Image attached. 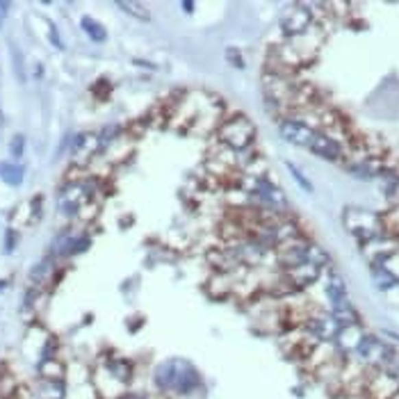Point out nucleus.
I'll return each mask as SVG.
<instances>
[{
  "label": "nucleus",
  "mask_w": 399,
  "mask_h": 399,
  "mask_svg": "<svg viewBox=\"0 0 399 399\" xmlns=\"http://www.w3.org/2000/svg\"><path fill=\"white\" fill-rule=\"evenodd\" d=\"M319 274H322V269L315 267V265H311V263H304V265H299V267H295V269L283 271L285 281L290 283V288L295 290V292L311 288V285L319 278Z\"/></svg>",
  "instance_id": "nucleus-11"
},
{
  "label": "nucleus",
  "mask_w": 399,
  "mask_h": 399,
  "mask_svg": "<svg viewBox=\"0 0 399 399\" xmlns=\"http://www.w3.org/2000/svg\"><path fill=\"white\" fill-rule=\"evenodd\" d=\"M41 379H64L66 381V363H62L58 356L55 359L44 361L41 365H37Z\"/></svg>",
  "instance_id": "nucleus-17"
},
{
  "label": "nucleus",
  "mask_w": 399,
  "mask_h": 399,
  "mask_svg": "<svg viewBox=\"0 0 399 399\" xmlns=\"http://www.w3.org/2000/svg\"><path fill=\"white\" fill-rule=\"evenodd\" d=\"M10 3L7 0H0V25H3V21L7 19V12H10Z\"/></svg>",
  "instance_id": "nucleus-29"
},
{
  "label": "nucleus",
  "mask_w": 399,
  "mask_h": 399,
  "mask_svg": "<svg viewBox=\"0 0 399 399\" xmlns=\"http://www.w3.org/2000/svg\"><path fill=\"white\" fill-rule=\"evenodd\" d=\"M226 58H228V62H233V64L235 66H244V62H242V58H240V51H235V48H228V55H226Z\"/></svg>",
  "instance_id": "nucleus-27"
},
{
  "label": "nucleus",
  "mask_w": 399,
  "mask_h": 399,
  "mask_svg": "<svg viewBox=\"0 0 399 399\" xmlns=\"http://www.w3.org/2000/svg\"><path fill=\"white\" fill-rule=\"evenodd\" d=\"M308 151H313L317 158L328 160V162H345V153H347L345 144L338 142V139L331 137V135H326V132H322V130L315 135Z\"/></svg>",
  "instance_id": "nucleus-10"
},
{
  "label": "nucleus",
  "mask_w": 399,
  "mask_h": 399,
  "mask_svg": "<svg viewBox=\"0 0 399 399\" xmlns=\"http://www.w3.org/2000/svg\"><path fill=\"white\" fill-rule=\"evenodd\" d=\"M278 132H281V137L285 142L301 146V149H311L313 139L319 130L311 128L306 121H301L297 117H283V119H278Z\"/></svg>",
  "instance_id": "nucleus-8"
},
{
  "label": "nucleus",
  "mask_w": 399,
  "mask_h": 399,
  "mask_svg": "<svg viewBox=\"0 0 399 399\" xmlns=\"http://www.w3.org/2000/svg\"><path fill=\"white\" fill-rule=\"evenodd\" d=\"M3 288H7V281H0V292H3Z\"/></svg>",
  "instance_id": "nucleus-32"
},
{
  "label": "nucleus",
  "mask_w": 399,
  "mask_h": 399,
  "mask_svg": "<svg viewBox=\"0 0 399 399\" xmlns=\"http://www.w3.org/2000/svg\"><path fill=\"white\" fill-rule=\"evenodd\" d=\"M183 10H185L187 14H192V12H194V3H183Z\"/></svg>",
  "instance_id": "nucleus-31"
},
{
  "label": "nucleus",
  "mask_w": 399,
  "mask_h": 399,
  "mask_svg": "<svg viewBox=\"0 0 399 399\" xmlns=\"http://www.w3.org/2000/svg\"><path fill=\"white\" fill-rule=\"evenodd\" d=\"M23 151H25V137L23 135H14L12 142H10L12 158H21V156H23Z\"/></svg>",
  "instance_id": "nucleus-24"
},
{
  "label": "nucleus",
  "mask_w": 399,
  "mask_h": 399,
  "mask_svg": "<svg viewBox=\"0 0 399 399\" xmlns=\"http://www.w3.org/2000/svg\"><path fill=\"white\" fill-rule=\"evenodd\" d=\"M156 388L165 395L190 399L197 395L201 388V374L199 370L183 359H171L160 363L156 370Z\"/></svg>",
  "instance_id": "nucleus-2"
},
{
  "label": "nucleus",
  "mask_w": 399,
  "mask_h": 399,
  "mask_svg": "<svg viewBox=\"0 0 399 399\" xmlns=\"http://www.w3.org/2000/svg\"><path fill=\"white\" fill-rule=\"evenodd\" d=\"M399 388V376L388 370H367L365 379V399H393Z\"/></svg>",
  "instance_id": "nucleus-7"
},
{
  "label": "nucleus",
  "mask_w": 399,
  "mask_h": 399,
  "mask_svg": "<svg viewBox=\"0 0 399 399\" xmlns=\"http://www.w3.org/2000/svg\"><path fill=\"white\" fill-rule=\"evenodd\" d=\"M23 354L34 365H41L44 361L55 359V354H58V340L46 328L30 326V331L25 333V340H23Z\"/></svg>",
  "instance_id": "nucleus-5"
},
{
  "label": "nucleus",
  "mask_w": 399,
  "mask_h": 399,
  "mask_svg": "<svg viewBox=\"0 0 399 399\" xmlns=\"http://www.w3.org/2000/svg\"><path fill=\"white\" fill-rule=\"evenodd\" d=\"M89 244H92V240H89V235H73V233H62L58 240H55L53 244V251L58 256H78V254H85V251L89 249Z\"/></svg>",
  "instance_id": "nucleus-12"
},
{
  "label": "nucleus",
  "mask_w": 399,
  "mask_h": 399,
  "mask_svg": "<svg viewBox=\"0 0 399 399\" xmlns=\"http://www.w3.org/2000/svg\"><path fill=\"white\" fill-rule=\"evenodd\" d=\"M324 295L328 299V304H331V308H335V306H340V304H345V301H349L347 299V285H345L342 276L335 269H328L326 271Z\"/></svg>",
  "instance_id": "nucleus-14"
},
{
  "label": "nucleus",
  "mask_w": 399,
  "mask_h": 399,
  "mask_svg": "<svg viewBox=\"0 0 399 399\" xmlns=\"http://www.w3.org/2000/svg\"><path fill=\"white\" fill-rule=\"evenodd\" d=\"M101 367H105V372L110 376H114L119 383L123 386H130L132 376H135V365L128 359H105L101 363Z\"/></svg>",
  "instance_id": "nucleus-13"
},
{
  "label": "nucleus",
  "mask_w": 399,
  "mask_h": 399,
  "mask_svg": "<svg viewBox=\"0 0 399 399\" xmlns=\"http://www.w3.org/2000/svg\"><path fill=\"white\" fill-rule=\"evenodd\" d=\"M53 263L51 261H41L37 267L32 269V274H30V278H32V283H37V285H44L48 278L53 276Z\"/></svg>",
  "instance_id": "nucleus-22"
},
{
  "label": "nucleus",
  "mask_w": 399,
  "mask_h": 399,
  "mask_svg": "<svg viewBox=\"0 0 399 399\" xmlns=\"http://www.w3.org/2000/svg\"><path fill=\"white\" fill-rule=\"evenodd\" d=\"M48 30H51V41H53V44L58 46V48H64V44H62V39L58 37V27H55L53 23H48Z\"/></svg>",
  "instance_id": "nucleus-28"
},
{
  "label": "nucleus",
  "mask_w": 399,
  "mask_h": 399,
  "mask_svg": "<svg viewBox=\"0 0 399 399\" xmlns=\"http://www.w3.org/2000/svg\"><path fill=\"white\" fill-rule=\"evenodd\" d=\"M315 25V14L311 5H290L281 16V30L285 41L297 39Z\"/></svg>",
  "instance_id": "nucleus-6"
},
{
  "label": "nucleus",
  "mask_w": 399,
  "mask_h": 399,
  "mask_svg": "<svg viewBox=\"0 0 399 399\" xmlns=\"http://www.w3.org/2000/svg\"><path fill=\"white\" fill-rule=\"evenodd\" d=\"M393 399H399V388H397V393H395V397Z\"/></svg>",
  "instance_id": "nucleus-33"
},
{
  "label": "nucleus",
  "mask_w": 399,
  "mask_h": 399,
  "mask_svg": "<svg viewBox=\"0 0 399 399\" xmlns=\"http://www.w3.org/2000/svg\"><path fill=\"white\" fill-rule=\"evenodd\" d=\"M14 247H16V230H7V240H5V251L7 254H12Z\"/></svg>",
  "instance_id": "nucleus-26"
},
{
  "label": "nucleus",
  "mask_w": 399,
  "mask_h": 399,
  "mask_svg": "<svg viewBox=\"0 0 399 399\" xmlns=\"http://www.w3.org/2000/svg\"><path fill=\"white\" fill-rule=\"evenodd\" d=\"M372 281L376 283L379 290L388 292V290H393L395 285H399V276L388 267V265H372Z\"/></svg>",
  "instance_id": "nucleus-16"
},
{
  "label": "nucleus",
  "mask_w": 399,
  "mask_h": 399,
  "mask_svg": "<svg viewBox=\"0 0 399 399\" xmlns=\"http://www.w3.org/2000/svg\"><path fill=\"white\" fill-rule=\"evenodd\" d=\"M217 135V146H223L228 151L242 153L254 149V139H256V125L249 117L244 114H233L226 117L219 123V128L215 130Z\"/></svg>",
  "instance_id": "nucleus-3"
},
{
  "label": "nucleus",
  "mask_w": 399,
  "mask_h": 399,
  "mask_svg": "<svg viewBox=\"0 0 399 399\" xmlns=\"http://www.w3.org/2000/svg\"><path fill=\"white\" fill-rule=\"evenodd\" d=\"M80 27L85 30V34L96 44H103L105 39H108V30L103 27V23H99L94 16H82L80 19Z\"/></svg>",
  "instance_id": "nucleus-20"
},
{
  "label": "nucleus",
  "mask_w": 399,
  "mask_h": 399,
  "mask_svg": "<svg viewBox=\"0 0 399 399\" xmlns=\"http://www.w3.org/2000/svg\"><path fill=\"white\" fill-rule=\"evenodd\" d=\"M0 178H3L7 185L19 187L25 178V169L19 162H0Z\"/></svg>",
  "instance_id": "nucleus-19"
},
{
  "label": "nucleus",
  "mask_w": 399,
  "mask_h": 399,
  "mask_svg": "<svg viewBox=\"0 0 399 399\" xmlns=\"http://www.w3.org/2000/svg\"><path fill=\"white\" fill-rule=\"evenodd\" d=\"M388 372H393V374H397V376H399V352H397V359H395L393 365H390Z\"/></svg>",
  "instance_id": "nucleus-30"
},
{
  "label": "nucleus",
  "mask_w": 399,
  "mask_h": 399,
  "mask_svg": "<svg viewBox=\"0 0 399 399\" xmlns=\"http://www.w3.org/2000/svg\"><path fill=\"white\" fill-rule=\"evenodd\" d=\"M285 167H288V171L292 173V178L297 180V185L301 187V190H306V192H313V183L306 178V173H301V169L297 165H292V162H285Z\"/></svg>",
  "instance_id": "nucleus-23"
},
{
  "label": "nucleus",
  "mask_w": 399,
  "mask_h": 399,
  "mask_svg": "<svg viewBox=\"0 0 399 399\" xmlns=\"http://www.w3.org/2000/svg\"><path fill=\"white\" fill-rule=\"evenodd\" d=\"M19 381L16 376L7 370H0V399H16L19 397Z\"/></svg>",
  "instance_id": "nucleus-21"
},
{
  "label": "nucleus",
  "mask_w": 399,
  "mask_h": 399,
  "mask_svg": "<svg viewBox=\"0 0 399 399\" xmlns=\"http://www.w3.org/2000/svg\"><path fill=\"white\" fill-rule=\"evenodd\" d=\"M345 228L361 242V247L367 242H372L374 237L383 235L381 217L370 213V210H363V208H347L345 210Z\"/></svg>",
  "instance_id": "nucleus-4"
},
{
  "label": "nucleus",
  "mask_w": 399,
  "mask_h": 399,
  "mask_svg": "<svg viewBox=\"0 0 399 399\" xmlns=\"http://www.w3.org/2000/svg\"><path fill=\"white\" fill-rule=\"evenodd\" d=\"M12 58H14V66H16V75L19 80H25V73H23V62H21V53L19 48L12 44Z\"/></svg>",
  "instance_id": "nucleus-25"
},
{
  "label": "nucleus",
  "mask_w": 399,
  "mask_h": 399,
  "mask_svg": "<svg viewBox=\"0 0 399 399\" xmlns=\"http://www.w3.org/2000/svg\"><path fill=\"white\" fill-rule=\"evenodd\" d=\"M117 7L128 14V16L142 21V23H151V12L144 3H137V0H119Z\"/></svg>",
  "instance_id": "nucleus-18"
},
{
  "label": "nucleus",
  "mask_w": 399,
  "mask_h": 399,
  "mask_svg": "<svg viewBox=\"0 0 399 399\" xmlns=\"http://www.w3.org/2000/svg\"><path fill=\"white\" fill-rule=\"evenodd\" d=\"M37 397L39 399H64L66 397V381L64 379H41L37 381Z\"/></svg>",
  "instance_id": "nucleus-15"
},
{
  "label": "nucleus",
  "mask_w": 399,
  "mask_h": 399,
  "mask_svg": "<svg viewBox=\"0 0 399 399\" xmlns=\"http://www.w3.org/2000/svg\"><path fill=\"white\" fill-rule=\"evenodd\" d=\"M176 114L180 117L183 125H187L197 135H208L219 128L223 121V108L221 103L210 94L194 92L185 94L183 99L176 103Z\"/></svg>",
  "instance_id": "nucleus-1"
},
{
  "label": "nucleus",
  "mask_w": 399,
  "mask_h": 399,
  "mask_svg": "<svg viewBox=\"0 0 399 399\" xmlns=\"http://www.w3.org/2000/svg\"><path fill=\"white\" fill-rule=\"evenodd\" d=\"M308 247H311V242H308L306 237H297V240L281 244L274 254L278 267L283 271H290V269L299 267V265L308 263Z\"/></svg>",
  "instance_id": "nucleus-9"
}]
</instances>
